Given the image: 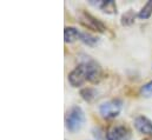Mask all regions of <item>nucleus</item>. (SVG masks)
<instances>
[{"label":"nucleus","mask_w":152,"mask_h":140,"mask_svg":"<svg viewBox=\"0 0 152 140\" xmlns=\"http://www.w3.org/2000/svg\"><path fill=\"white\" fill-rule=\"evenodd\" d=\"M102 71L94 61H87L84 64H80L75 70L69 74V81L73 87H78L83 85L86 80L88 81H98L100 78Z\"/></svg>","instance_id":"1"},{"label":"nucleus","mask_w":152,"mask_h":140,"mask_svg":"<svg viewBox=\"0 0 152 140\" xmlns=\"http://www.w3.org/2000/svg\"><path fill=\"white\" fill-rule=\"evenodd\" d=\"M84 121H85V114L80 107L75 106L69 111L66 117V127L69 131L77 132L78 130L81 128Z\"/></svg>","instance_id":"2"},{"label":"nucleus","mask_w":152,"mask_h":140,"mask_svg":"<svg viewBox=\"0 0 152 140\" xmlns=\"http://www.w3.org/2000/svg\"><path fill=\"white\" fill-rule=\"evenodd\" d=\"M120 109H121V101L118 100V99L106 101V103H104L103 105L100 106V108H99L100 114L105 119L115 118L120 113Z\"/></svg>","instance_id":"3"},{"label":"nucleus","mask_w":152,"mask_h":140,"mask_svg":"<svg viewBox=\"0 0 152 140\" xmlns=\"http://www.w3.org/2000/svg\"><path fill=\"white\" fill-rule=\"evenodd\" d=\"M80 23L83 25H85L87 28L90 30H93V31H98V32H104L106 28H105V25L98 20L97 18H94L93 15H91L90 13H86V12H81L80 15Z\"/></svg>","instance_id":"4"},{"label":"nucleus","mask_w":152,"mask_h":140,"mask_svg":"<svg viewBox=\"0 0 152 140\" xmlns=\"http://www.w3.org/2000/svg\"><path fill=\"white\" fill-rule=\"evenodd\" d=\"M107 140H130L131 139V132L125 126H113L111 127L106 133Z\"/></svg>","instance_id":"5"},{"label":"nucleus","mask_w":152,"mask_h":140,"mask_svg":"<svg viewBox=\"0 0 152 140\" xmlns=\"http://www.w3.org/2000/svg\"><path fill=\"white\" fill-rule=\"evenodd\" d=\"M134 126L137 131L143 134H152V121L146 117H137L134 119Z\"/></svg>","instance_id":"6"},{"label":"nucleus","mask_w":152,"mask_h":140,"mask_svg":"<svg viewBox=\"0 0 152 140\" xmlns=\"http://www.w3.org/2000/svg\"><path fill=\"white\" fill-rule=\"evenodd\" d=\"M91 4L97 6V7H99L103 12L109 13V14H113V13L117 12V6H115L114 1H112V0H100V1H97V2L91 1Z\"/></svg>","instance_id":"7"},{"label":"nucleus","mask_w":152,"mask_h":140,"mask_svg":"<svg viewBox=\"0 0 152 140\" xmlns=\"http://www.w3.org/2000/svg\"><path fill=\"white\" fill-rule=\"evenodd\" d=\"M64 38L66 42H73L78 38H80V33L75 27H66L64 31Z\"/></svg>","instance_id":"8"},{"label":"nucleus","mask_w":152,"mask_h":140,"mask_svg":"<svg viewBox=\"0 0 152 140\" xmlns=\"http://www.w3.org/2000/svg\"><path fill=\"white\" fill-rule=\"evenodd\" d=\"M80 94H81V97H83L84 100H86V101L90 103V101H92L96 98L97 92L93 88H84V90L80 91Z\"/></svg>","instance_id":"9"},{"label":"nucleus","mask_w":152,"mask_h":140,"mask_svg":"<svg viewBox=\"0 0 152 140\" xmlns=\"http://www.w3.org/2000/svg\"><path fill=\"white\" fill-rule=\"evenodd\" d=\"M152 14V0L148 1V4L142 8V11L139 12V18L140 19H148L150 18Z\"/></svg>","instance_id":"10"},{"label":"nucleus","mask_w":152,"mask_h":140,"mask_svg":"<svg viewBox=\"0 0 152 140\" xmlns=\"http://www.w3.org/2000/svg\"><path fill=\"white\" fill-rule=\"evenodd\" d=\"M134 18H136L134 12L130 9V11H127L126 13H124V14H123V17H121V24H123V25H125V26L131 25V24H133Z\"/></svg>","instance_id":"11"},{"label":"nucleus","mask_w":152,"mask_h":140,"mask_svg":"<svg viewBox=\"0 0 152 140\" xmlns=\"http://www.w3.org/2000/svg\"><path fill=\"white\" fill-rule=\"evenodd\" d=\"M80 40L90 46L94 45L96 42H98V39L96 36H92L91 34H87V33H80Z\"/></svg>","instance_id":"12"},{"label":"nucleus","mask_w":152,"mask_h":140,"mask_svg":"<svg viewBox=\"0 0 152 140\" xmlns=\"http://www.w3.org/2000/svg\"><path fill=\"white\" fill-rule=\"evenodd\" d=\"M140 94L144 97H151L152 96V81L145 84L142 88H140Z\"/></svg>","instance_id":"13"}]
</instances>
